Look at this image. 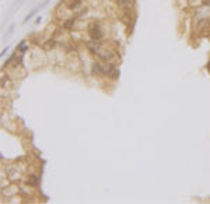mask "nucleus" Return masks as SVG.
I'll list each match as a JSON object with an SVG mask.
<instances>
[{
  "label": "nucleus",
  "mask_w": 210,
  "mask_h": 204,
  "mask_svg": "<svg viewBox=\"0 0 210 204\" xmlns=\"http://www.w3.org/2000/svg\"><path fill=\"white\" fill-rule=\"evenodd\" d=\"M88 34H90V36H91V39H94V41H100V39H102V36H104L100 25L95 24V22H92V24L90 25Z\"/></svg>",
  "instance_id": "f257e3e1"
},
{
  "label": "nucleus",
  "mask_w": 210,
  "mask_h": 204,
  "mask_svg": "<svg viewBox=\"0 0 210 204\" xmlns=\"http://www.w3.org/2000/svg\"><path fill=\"white\" fill-rule=\"evenodd\" d=\"M104 69H105V74L109 75V77H112V78H116L118 75H119L118 69L115 66H112V64H106V66H104Z\"/></svg>",
  "instance_id": "f03ea898"
},
{
  "label": "nucleus",
  "mask_w": 210,
  "mask_h": 204,
  "mask_svg": "<svg viewBox=\"0 0 210 204\" xmlns=\"http://www.w3.org/2000/svg\"><path fill=\"white\" fill-rule=\"evenodd\" d=\"M92 74L94 75H102L105 74V69H104V66H101L100 63H94L92 64Z\"/></svg>",
  "instance_id": "7ed1b4c3"
},
{
  "label": "nucleus",
  "mask_w": 210,
  "mask_h": 204,
  "mask_svg": "<svg viewBox=\"0 0 210 204\" xmlns=\"http://www.w3.org/2000/svg\"><path fill=\"white\" fill-rule=\"evenodd\" d=\"M120 6H122L123 8H126V10H129V8H132L134 6V3H136V0H119Z\"/></svg>",
  "instance_id": "20e7f679"
},
{
  "label": "nucleus",
  "mask_w": 210,
  "mask_h": 204,
  "mask_svg": "<svg viewBox=\"0 0 210 204\" xmlns=\"http://www.w3.org/2000/svg\"><path fill=\"white\" fill-rule=\"evenodd\" d=\"M97 55L100 56V57L102 59V60H109V59L112 57L111 53H109V52H105V50H101V48H100V50L97 52Z\"/></svg>",
  "instance_id": "39448f33"
},
{
  "label": "nucleus",
  "mask_w": 210,
  "mask_h": 204,
  "mask_svg": "<svg viewBox=\"0 0 210 204\" xmlns=\"http://www.w3.org/2000/svg\"><path fill=\"white\" fill-rule=\"evenodd\" d=\"M55 46H56V41H55V39H49V41H46L44 43V49L45 50H50V49H53Z\"/></svg>",
  "instance_id": "423d86ee"
},
{
  "label": "nucleus",
  "mask_w": 210,
  "mask_h": 204,
  "mask_svg": "<svg viewBox=\"0 0 210 204\" xmlns=\"http://www.w3.org/2000/svg\"><path fill=\"white\" fill-rule=\"evenodd\" d=\"M209 22H210V20H207V18L202 20V21L198 24V29H199V31L206 29V28H207V25H209Z\"/></svg>",
  "instance_id": "0eeeda50"
},
{
  "label": "nucleus",
  "mask_w": 210,
  "mask_h": 204,
  "mask_svg": "<svg viewBox=\"0 0 210 204\" xmlns=\"http://www.w3.org/2000/svg\"><path fill=\"white\" fill-rule=\"evenodd\" d=\"M80 4H81V0H70L67 6H69L70 10H76V8H77Z\"/></svg>",
  "instance_id": "6e6552de"
},
{
  "label": "nucleus",
  "mask_w": 210,
  "mask_h": 204,
  "mask_svg": "<svg viewBox=\"0 0 210 204\" xmlns=\"http://www.w3.org/2000/svg\"><path fill=\"white\" fill-rule=\"evenodd\" d=\"M73 27H74V18H70V20H67V21L63 22V28H64V29H72Z\"/></svg>",
  "instance_id": "1a4fd4ad"
},
{
  "label": "nucleus",
  "mask_w": 210,
  "mask_h": 204,
  "mask_svg": "<svg viewBox=\"0 0 210 204\" xmlns=\"http://www.w3.org/2000/svg\"><path fill=\"white\" fill-rule=\"evenodd\" d=\"M38 10H39V8H38V7H36V8H34V10H32V11H31V13H30V14H28V16H27V17H25V18H24V21H22V22H24V24H25V22H27V21H30V20H31V18H32V17H34V16H35V13H36V11H38Z\"/></svg>",
  "instance_id": "9d476101"
},
{
  "label": "nucleus",
  "mask_w": 210,
  "mask_h": 204,
  "mask_svg": "<svg viewBox=\"0 0 210 204\" xmlns=\"http://www.w3.org/2000/svg\"><path fill=\"white\" fill-rule=\"evenodd\" d=\"M38 182H39V179L36 178V176H30V179H28V183L30 184H32V186H35V184H38Z\"/></svg>",
  "instance_id": "9b49d317"
},
{
  "label": "nucleus",
  "mask_w": 210,
  "mask_h": 204,
  "mask_svg": "<svg viewBox=\"0 0 210 204\" xmlns=\"http://www.w3.org/2000/svg\"><path fill=\"white\" fill-rule=\"evenodd\" d=\"M28 49V45H25V42H21V45L18 46V50L20 52H25Z\"/></svg>",
  "instance_id": "f8f14e48"
},
{
  "label": "nucleus",
  "mask_w": 210,
  "mask_h": 204,
  "mask_svg": "<svg viewBox=\"0 0 210 204\" xmlns=\"http://www.w3.org/2000/svg\"><path fill=\"white\" fill-rule=\"evenodd\" d=\"M207 69H209V71H210V63H209V64H207Z\"/></svg>",
  "instance_id": "ddd939ff"
}]
</instances>
